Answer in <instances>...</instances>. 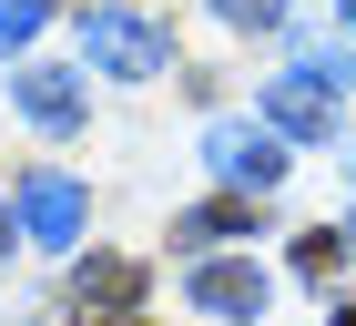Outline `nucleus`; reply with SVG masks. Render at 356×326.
<instances>
[{
	"label": "nucleus",
	"mask_w": 356,
	"mask_h": 326,
	"mask_svg": "<svg viewBox=\"0 0 356 326\" xmlns=\"http://www.w3.org/2000/svg\"><path fill=\"white\" fill-rule=\"evenodd\" d=\"M82 52L112 82H153V72H173V31L143 21V10H82Z\"/></svg>",
	"instance_id": "obj_1"
},
{
	"label": "nucleus",
	"mask_w": 356,
	"mask_h": 326,
	"mask_svg": "<svg viewBox=\"0 0 356 326\" xmlns=\"http://www.w3.org/2000/svg\"><path fill=\"white\" fill-rule=\"evenodd\" d=\"M204 163H214L224 184H245V194H275L285 184V133L275 123H214L204 133Z\"/></svg>",
	"instance_id": "obj_2"
},
{
	"label": "nucleus",
	"mask_w": 356,
	"mask_h": 326,
	"mask_svg": "<svg viewBox=\"0 0 356 326\" xmlns=\"http://www.w3.org/2000/svg\"><path fill=\"white\" fill-rule=\"evenodd\" d=\"M82 224H92V204H82L72 173H31L21 184V235L31 244H82Z\"/></svg>",
	"instance_id": "obj_3"
},
{
	"label": "nucleus",
	"mask_w": 356,
	"mask_h": 326,
	"mask_svg": "<svg viewBox=\"0 0 356 326\" xmlns=\"http://www.w3.org/2000/svg\"><path fill=\"white\" fill-rule=\"evenodd\" d=\"M265 123L275 133H336V92L316 61H296V72H275L265 82Z\"/></svg>",
	"instance_id": "obj_4"
},
{
	"label": "nucleus",
	"mask_w": 356,
	"mask_h": 326,
	"mask_svg": "<svg viewBox=\"0 0 356 326\" xmlns=\"http://www.w3.org/2000/svg\"><path fill=\"white\" fill-rule=\"evenodd\" d=\"M193 306L254 326V316H265V275H254V265H193Z\"/></svg>",
	"instance_id": "obj_5"
},
{
	"label": "nucleus",
	"mask_w": 356,
	"mask_h": 326,
	"mask_svg": "<svg viewBox=\"0 0 356 326\" xmlns=\"http://www.w3.org/2000/svg\"><path fill=\"white\" fill-rule=\"evenodd\" d=\"M10 92H21V112L41 123V133H72V123H82V82H72V72H51V61H31Z\"/></svg>",
	"instance_id": "obj_6"
},
{
	"label": "nucleus",
	"mask_w": 356,
	"mask_h": 326,
	"mask_svg": "<svg viewBox=\"0 0 356 326\" xmlns=\"http://www.w3.org/2000/svg\"><path fill=\"white\" fill-rule=\"evenodd\" d=\"M133 296H143V265H133V255H92L82 306H133Z\"/></svg>",
	"instance_id": "obj_7"
},
{
	"label": "nucleus",
	"mask_w": 356,
	"mask_h": 326,
	"mask_svg": "<svg viewBox=\"0 0 356 326\" xmlns=\"http://www.w3.org/2000/svg\"><path fill=\"white\" fill-rule=\"evenodd\" d=\"M245 224H254V204H193L173 235H184V244H224V235H245Z\"/></svg>",
	"instance_id": "obj_8"
},
{
	"label": "nucleus",
	"mask_w": 356,
	"mask_h": 326,
	"mask_svg": "<svg viewBox=\"0 0 356 326\" xmlns=\"http://www.w3.org/2000/svg\"><path fill=\"white\" fill-rule=\"evenodd\" d=\"M336 255H346V235H296V275H305V286H326Z\"/></svg>",
	"instance_id": "obj_9"
},
{
	"label": "nucleus",
	"mask_w": 356,
	"mask_h": 326,
	"mask_svg": "<svg viewBox=\"0 0 356 326\" xmlns=\"http://www.w3.org/2000/svg\"><path fill=\"white\" fill-rule=\"evenodd\" d=\"M31 31H41V0H0V52H21Z\"/></svg>",
	"instance_id": "obj_10"
},
{
	"label": "nucleus",
	"mask_w": 356,
	"mask_h": 326,
	"mask_svg": "<svg viewBox=\"0 0 356 326\" xmlns=\"http://www.w3.org/2000/svg\"><path fill=\"white\" fill-rule=\"evenodd\" d=\"M214 10H224L234 31H275V21H285V0H214Z\"/></svg>",
	"instance_id": "obj_11"
},
{
	"label": "nucleus",
	"mask_w": 356,
	"mask_h": 326,
	"mask_svg": "<svg viewBox=\"0 0 356 326\" xmlns=\"http://www.w3.org/2000/svg\"><path fill=\"white\" fill-rule=\"evenodd\" d=\"M336 326H356V306H346V316H336Z\"/></svg>",
	"instance_id": "obj_12"
},
{
	"label": "nucleus",
	"mask_w": 356,
	"mask_h": 326,
	"mask_svg": "<svg viewBox=\"0 0 356 326\" xmlns=\"http://www.w3.org/2000/svg\"><path fill=\"white\" fill-rule=\"evenodd\" d=\"M346 255H356V224H346Z\"/></svg>",
	"instance_id": "obj_13"
},
{
	"label": "nucleus",
	"mask_w": 356,
	"mask_h": 326,
	"mask_svg": "<svg viewBox=\"0 0 356 326\" xmlns=\"http://www.w3.org/2000/svg\"><path fill=\"white\" fill-rule=\"evenodd\" d=\"M112 326H143V316H112Z\"/></svg>",
	"instance_id": "obj_14"
},
{
	"label": "nucleus",
	"mask_w": 356,
	"mask_h": 326,
	"mask_svg": "<svg viewBox=\"0 0 356 326\" xmlns=\"http://www.w3.org/2000/svg\"><path fill=\"white\" fill-rule=\"evenodd\" d=\"M0 235H10V215H0Z\"/></svg>",
	"instance_id": "obj_15"
},
{
	"label": "nucleus",
	"mask_w": 356,
	"mask_h": 326,
	"mask_svg": "<svg viewBox=\"0 0 356 326\" xmlns=\"http://www.w3.org/2000/svg\"><path fill=\"white\" fill-rule=\"evenodd\" d=\"M346 10H356V0H346Z\"/></svg>",
	"instance_id": "obj_16"
}]
</instances>
